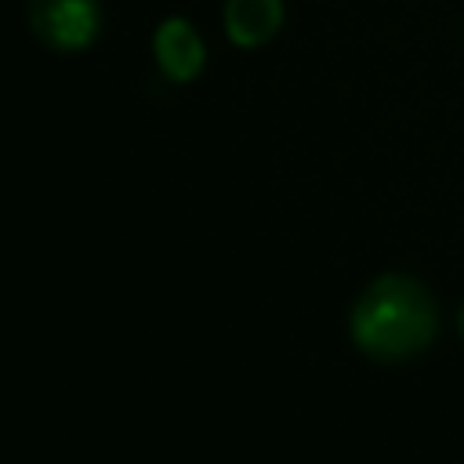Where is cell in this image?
<instances>
[{
  "label": "cell",
  "instance_id": "1",
  "mask_svg": "<svg viewBox=\"0 0 464 464\" xmlns=\"http://www.w3.org/2000/svg\"><path fill=\"white\" fill-rule=\"evenodd\" d=\"M431 330H435V312L428 294L402 276H388L373 283L352 315V334L359 348L377 359L413 355L417 348L428 344Z\"/></svg>",
  "mask_w": 464,
  "mask_h": 464
},
{
  "label": "cell",
  "instance_id": "2",
  "mask_svg": "<svg viewBox=\"0 0 464 464\" xmlns=\"http://www.w3.org/2000/svg\"><path fill=\"white\" fill-rule=\"evenodd\" d=\"M102 0H25V25L47 51L80 54L102 33Z\"/></svg>",
  "mask_w": 464,
  "mask_h": 464
},
{
  "label": "cell",
  "instance_id": "3",
  "mask_svg": "<svg viewBox=\"0 0 464 464\" xmlns=\"http://www.w3.org/2000/svg\"><path fill=\"white\" fill-rule=\"evenodd\" d=\"M152 54H156V65L160 72L170 80V83H192L203 65H207V47H203V36L196 33V25L188 18H163L152 33Z\"/></svg>",
  "mask_w": 464,
  "mask_h": 464
},
{
  "label": "cell",
  "instance_id": "4",
  "mask_svg": "<svg viewBox=\"0 0 464 464\" xmlns=\"http://www.w3.org/2000/svg\"><path fill=\"white\" fill-rule=\"evenodd\" d=\"M225 36L250 51L265 47L283 29V0H225Z\"/></svg>",
  "mask_w": 464,
  "mask_h": 464
}]
</instances>
